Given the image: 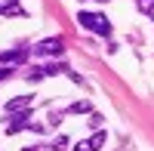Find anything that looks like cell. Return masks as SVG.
Here are the masks:
<instances>
[{"mask_svg":"<svg viewBox=\"0 0 154 151\" xmlns=\"http://www.w3.org/2000/svg\"><path fill=\"white\" fill-rule=\"evenodd\" d=\"M77 25H80L83 31H93L99 37H111V22L105 16H99V12H77Z\"/></svg>","mask_w":154,"mask_h":151,"instance_id":"1","label":"cell"},{"mask_svg":"<svg viewBox=\"0 0 154 151\" xmlns=\"http://www.w3.org/2000/svg\"><path fill=\"white\" fill-rule=\"evenodd\" d=\"M22 130H34V133H40L43 127H34L31 117H28V111H19V114H9V123H6V136H16Z\"/></svg>","mask_w":154,"mask_h":151,"instance_id":"2","label":"cell"},{"mask_svg":"<svg viewBox=\"0 0 154 151\" xmlns=\"http://www.w3.org/2000/svg\"><path fill=\"white\" fill-rule=\"evenodd\" d=\"M62 49H65L62 46V37H46V40H40L34 46V53L37 56H62Z\"/></svg>","mask_w":154,"mask_h":151,"instance_id":"3","label":"cell"},{"mask_svg":"<svg viewBox=\"0 0 154 151\" xmlns=\"http://www.w3.org/2000/svg\"><path fill=\"white\" fill-rule=\"evenodd\" d=\"M34 105V96H16L6 102V114H19V111H28Z\"/></svg>","mask_w":154,"mask_h":151,"instance_id":"4","label":"cell"},{"mask_svg":"<svg viewBox=\"0 0 154 151\" xmlns=\"http://www.w3.org/2000/svg\"><path fill=\"white\" fill-rule=\"evenodd\" d=\"M25 59H28V49H6V53H0L3 65H22Z\"/></svg>","mask_w":154,"mask_h":151,"instance_id":"5","label":"cell"},{"mask_svg":"<svg viewBox=\"0 0 154 151\" xmlns=\"http://www.w3.org/2000/svg\"><path fill=\"white\" fill-rule=\"evenodd\" d=\"M68 114H93V105H89L86 99H80V102H71V105H68Z\"/></svg>","mask_w":154,"mask_h":151,"instance_id":"6","label":"cell"},{"mask_svg":"<svg viewBox=\"0 0 154 151\" xmlns=\"http://www.w3.org/2000/svg\"><path fill=\"white\" fill-rule=\"evenodd\" d=\"M105 142H108V133H105V130H99V133L93 136V139H86V148H89V151H99Z\"/></svg>","mask_w":154,"mask_h":151,"instance_id":"7","label":"cell"},{"mask_svg":"<svg viewBox=\"0 0 154 151\" xmlns=\"http://www.w3.org/2000/svg\"><path fill=\"white\" fill-rule=\"evenodd\" d=\"M0 12H3V16H25V9L16 3V0H6V3L0 6Z\"/></svg>","mask_w":154,"mask_h":151,"instance_id":"8","label":"cell"},{"mask_svg":"<svg viewBox=\"0 0 154 151\" xmlns=\"http://www.w3.org/2000/svg\"><path fill=\"white\" fill-rule=\"evenodd\" d=\"M68 136H56V139H53V145H49V148H53V151H68Z\"/></svg>","mask_w":154,"mask_h":151,"instance_id":"9","label":"cell"},{"mask_svg":"<svg viewBox=\"0 0 154 151\" xmlns=\"http://www.w3.org/2000/svg\"><path fill=\"white\" fill-rule=\"evenodd\" d=\"M139 12H154V0H139Z\"/></svg>","mask_w":154,"mask_h":151,"instance_id":"10","label":"cell"},{"mask_svg":"<svg viewBox=\"0 0 154 151\" xmlns=\"http://www.w3.org/2000/svg\"><path fill=\"white\" fill-rule=\"evenodd\" d=\"M102 120H105V117H102V114H96V111H93V114H89V127H102Z\"/></svg>","mask_w":154,"mask_h":151,"instance_id":"11","label":"cell"},{"mask_svg":"<svg viewBox=\"0 0 154 151\" xmlns=\"http://www.w3.org/2000/svg\"><path fill=\"white\" fill-rule=\"evenodd\" d=\"M6 77H12V65H3V68H0V80H6Z\"/></svg>","mask_w":154,"mask_h":151,"instance_id":"12","label":"cell"},{"mask_svg":"<svg viewBox=\"0 0 154 151\" xmlns=\"http://www.w3.org/2000/svg\"><path fill=\"white\" fill-rule=\"evenodd\" d=\"M59 120H62V111H53V114H49V123H53V127H59Z\"/></svg>","mask_w":154,"mask_h":151,"instance_id":"13","label":"cell"},{"mask_svg":"<svg viewBox=\"0 0 154 151\" xmlns=\"http://www.w3.org/2000/svg\"><path fill=\"white\" fill-rule=\"evenodd\" d=\"M74 151H89V148H86V142H80V145H74Z\"/></svg>","mask_w":154,"mask_h":151,"instance_id":"14","label":"cell"},{"mask_svg":"<svg viewBox=\"0 0 154 151\" xmlns=\"http://www.w3.org/2000/svg\"><path fill=\"white\" fill-rule=\"evenodd\" d=\"M22 151H37V145H34V148H31V145H28V148H22Z\"/></svg>","mask_w":154,"mask_h":151,"instance_id":"15","label":"cell"},{"mask_svg":"<svg viewBox=\"0 0 154 151\" xmlns=\"http://www.w3.org/2000/svg\"><path fill=\"white\" fill-rule=\"evenodd\" d=\"M96 3H108V0H96Z\"/></svg>","mask_w":154,"mask_h":151,"instance_id":"16","label":"cell"},{"mask_svg":"<svg viewBox=\"0 0 154 151\" xmlns=\"http://www.w3.org/2000/svg\"><path fill=\"white\" fill-rule=\"evenodd\" d=\"M151 19H154V12H151Z\"/></svg>","mask_w":154,"mask_h":151,"instance_id":"17","label":"cell"}]
</instances>
